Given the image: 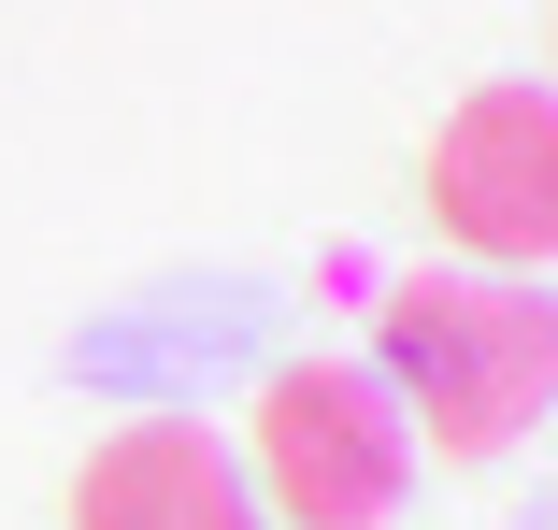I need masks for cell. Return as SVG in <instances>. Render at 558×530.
I'll use <instances>...</instances> for the list:
<instances>
[{
  "label": "cell",
  "mask_w": 558,
  "mask_h": 530,
  "mask_svg": "<svg viewBox=\"0 0 558 530\" xmlns=\"http://www.w3.org/2000/svg\"><path fill=\"white\" fill-rule=\"evenodd\" d=\"M72 530H258V487L201 415H130L116 445H86Z\"/></svg>",
  "instance_id": "cell-4"
},
{
  "label": "cell",
  "mask_w": 558,
  "mask_h": 530,
  "mask_svg": "<svg viewBox=\"0 0 558 530\" xmlns=\"http://www.w3.org/2000/svg\"><path fill=\"white\" fill-rule=\"evenodd\" d=\"M429 216L473 273H558V86L501 72L429 130Z\"/></svg>",
  "instance_id": "cell-3"
},
{
  "label": "cell",
  "mask_w": 558,
  "mask_h": 530,
  "mask_svg": "<svg viewBox=\"0 0 558 530\" xmlns=\"http://www.w3.org/2000/svg\"><path fill=\"white\" fill-rule=\"evenodd\" d=\"M244 487H258V530H387L401 487H415V431L373 359H287L258 401H244Z\"/></svg>",
  "instance_id": "cell-2"
},
{
  "label": "cell",
  "mask_w": 558,
  "mask_h": 530,
  "mask_svg": "<svg viewBox=\"0 0 558 530\" xmlns=\"http://www.w3.org/2000/svg\"><path fill=\"white\" fill-rule=\"evenodd\" d=\"M373 373L401 401V431L429 459H501L558 415V301L530 273H473V258H415L373 301Z\"/></svg>",
  "instance_id": "cell-1"
}]
</instances>
